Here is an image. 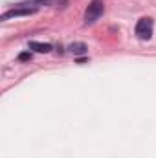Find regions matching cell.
Returning a JSON list of instances; mask_svg holds the SVG:
<instances>
[{
	"label": "cell",
	"instance_id": "5b68a950",
	"mask_svg": "<svg viewBox=\"0 0 156 158\" xmlns=\"http://www.w3.org/2000/svg\"><path fill=\"white\" fill-rule=\"evenodd\" d=\"M86 44L84 42H74V44H70V52L74 53V55H83V53H86Z\"/></svg>",
	"mask_w": 156,
	"mask_h": 158
},
{
	"label": "cell",
	"instance_id": "3957f363",
	"mask_svg": "<svg viewBox=\"0 0 156 158\" xmlns=\"http://www.w3.org/2000/svg\"><path fill=\"white\" fill-rule=\"evenodd\" d=\"M37 9H39L37 6H35V7H30V6H22V4H17L13 9H9V11L2 13L0 20H7V19H13V17H30V15L37 13Z\"/></svg>",
	"mask_w": 156,
	"mask_h": 158
},
{
	"label": "cell",
	"instance_id": "277c9868",
	"mask_svg": "<svg viewBox=\"0 0 156 158\" xmlns=\"http://www.w3.org/2000/svg\"><path fill=\"white\" fill-rule=\"evenodd\" d=\"M30 50H35V52H39V53H46V52H50V50H51V46H50V44H46V42L31 40V42H30Z\"/></svg>",
	"mask_w": 156,
	"mask_h": 158
},
{
	"label": "cell",
	"instance_id": "8992f818",
	"mask_svg": "<svg viewBox=\"0 0 156 158\" xmlns=\"http://www.w3.org/2000/svg\"><path fill=\"white\" fill-rule=\"evenodd\" d=\"M30 59H31V53H28V52H24V53L18 55V61H30Z\"/></svg>",
	"mask_w": 156,
	"mask_h": 158
},
{
	"label": "cell",
	"instance_id": "6da1fadb",
	"mask_svg": "<svg viewBox=\"0 0 156 158\" xmlns=\"http://www.w3.org/2000/svg\"><path fill=\"white\" fill-rule=\"evenodd\" d=\"M105 13V4L103 0H92L84 11V24H94L96 20H99V17Z\"/></svg>",
	"mask_w": 156,
	"mask_h": 158
},
{
	"label": "cell",
	"instance_id": "7a4b0ae2",
	"mask_svg": "<svg viewBox=\"0 0 156 158\" xmlns=\"http://www.w3.org/2000/svg\"><path fill=\"white\" fill-rule=\"evenodd\" d=\"M153 28H154V20L153 19H149V17H143V19H140L138 20V24H136V37L140 40H149L153 37Z\"/></svg>",
	"mask_w": 156,
	"mask_h": 158
}]
</instances>
